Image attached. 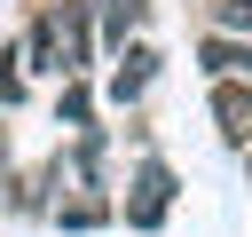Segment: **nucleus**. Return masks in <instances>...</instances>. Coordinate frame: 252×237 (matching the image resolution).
<instances>
[{
  "instance_id": "10",
  "label": "nucleus",
  "mask_w": 252,
  "mask_h": 237,
  "mask_svg": "<svg viewBox=\"0 0 252 237\" xmlns=\"http://www.w3.org/2000/svg\"><path fill=\"white\" fill-rule=\"evenodd\" d=\"M213 24L220 32H252V0H213Z\"/></svg>"
},
{
  "instance_id": "11",
  "label": "nucleus",
  "mask_w": 252,
  "mask_h": 237,
  "mask_svg": "<svg viewBox=\"0 0 252 237\" xmlns=\"http://www.w3.org/2000/svg\"><path fill=\"white\" fill-rule=\"evenodd\" d=\"M0 166H8V134H0Z\"/></svg>"
},
{
  "instance_id": "7",
  "label": "nucleus",
  "mask_w": 252,
  "mask_h": 237,
  "mask_svg": "<svg viewBox=\"0 0 252 237\" xmlns=\"http://www.w3.org/2000/svg\"><path fill=\"white\" fill-rule=\"evenodd\" d=\"M55 126H94V95H87V71L63 79V103H55Z\"/></svg>"
},
{
  "instance_id": "6",
  "label": "nucleus",
  "mask_w": 252,
  "mask_h": 237,
  "mask_svg": "<svg viewBox=\"0 0 252 237\" xmlns=\"http://www.w3.org/2000/svg\"><path fill=\"white\" fill-rule=\"evenodd\" d=\"M47 213H55V229H102V221H110V198H102V190H71V198H55Z\"/></svg>"
},
{
  "instance_id": "4",
  "label": "nucleus",
  "mask_w": 252,
  "mask_h": 237,
  "mask_svg": "<svg viewBox=\"0 0 252 237\" xmlns=\"http://www.w3.org/2000/svg\"><path fill=\"white\" fill-rule=\"evenodd\" d=\"M150 79H158V55L134 40V47L118 55V71H110V87H102V95H110V103H142V95H150Z\"/></svg>"
},
{
  "instance_id": "1",
  "label": "nucleus",
  "mask_w": 252,
  "mask_h": 237,
  "mask_svg": "<svg viewBox=\"0 0 252 237\" xmlns=\"http://www.w3.org/2000/svg\"><path fill=\"white\" fill-rule=\"evenodd\" d=\"M24 63L47 71V79L87 71L94 63V16H87V0H47L32 16V32H24Z\"/></svg>"
},
{
  "instance_id": "9",
  "label": "nucleus",
  "mask_w": 252,
  "mask_h": 237,
  "mask_svg": "<svg viewBox=\"0 0 252 237\" xmlns=\"http://www.w3.org/2000/svg\"><path fill=\"white\" fill-rule=\"evenodd\" d=\"M0 103H24V55L0 47Z\"/></svg>"
},
{
  "instance_id": "8",
  "label": "nucleus",
  "mask_w": 252,
  "mask_h": 237,
  "mask_svg": "<svg viewBox=\"0 0 252 237\" xmlns=\"http://www.w3.org/2000/svg\"><path fill=\"white\" fill-rule=\"evenodd\" d=\"M142 16H150V0H102V40L126 47V32H142Z\"/></svg>"
},
{
  "instance_id": "3",
  "label": "nucleus",
  "mask_w": 252,
  "mask_h": 237,
  "mask_svg": "<svg viewBox=\"0 0 252 237\" xmlns=\"http://www.w3.org/2000/svg\"><path fill=\"white\" fill-rule=\"evenodd\" d=\"M213 126L228 150H252V79H213Z\"/></svg>"
},
{
  "instance_id": "12",
  "label": "nucleus",
  "mask_w": 252,
  "mask_h": 237,
  "mask_svg": "<svg viewBox=\"0 0 252 237\" xmlns=\"http://www.w3.org/2000/svg\"><path fill=\"white\" fill-rule=\"evenodd\" d=\"M244 166H252V150H244Z\"/></svg>"
},
{
  "instance_id": "5",
  "label": "nucleus",
  "mask_w": 252,
  "mask_h": 237,
  "mask_svg": "<svg viewBox=\"0 0 252 237\" xmlns=\"http://www.w3.org/2000/svg\"><path fill=\"white\" fill-rule=\"evenodd\" d=\"M197 55H205V71H213V79H252V40H236V32H220V24L205 32V47H197Z\"/></svg>"
},
{
  "instance_id": "2",
  "label": "nucleus",
  "mask_w": 252,
  "mask_h": 237,
  "mask_svg": "<svg viewBox=\"0 0 252 237\" xmlns=\"http://www.w3.org/2000/svg\"><path fill=\"white\" fill-rule=\"evenodd\" d=\"M173 190H181V182H173V166L150 150V158L134 166V182H126V205H118V213H126V229H142V237H150V229H165V213H173Z\"/></svg>"
}]
</instances>
